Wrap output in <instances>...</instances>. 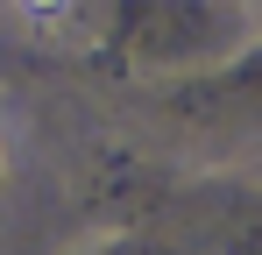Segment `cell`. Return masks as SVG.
<instances>
[{"instance_id": "6da1fadb", "label": "cell", "mask_w": 262, "mask_h": 255, "mask_svg": "<svg viewBox=\"0 0 262 255\" xmlns=\"http://www.w3.org/2000/svg\"><path fill=\"white\" fill-rule=\"evenodd\" d=\"M0 177H7V149H0Z\"/></svg>"}]
</instances>
